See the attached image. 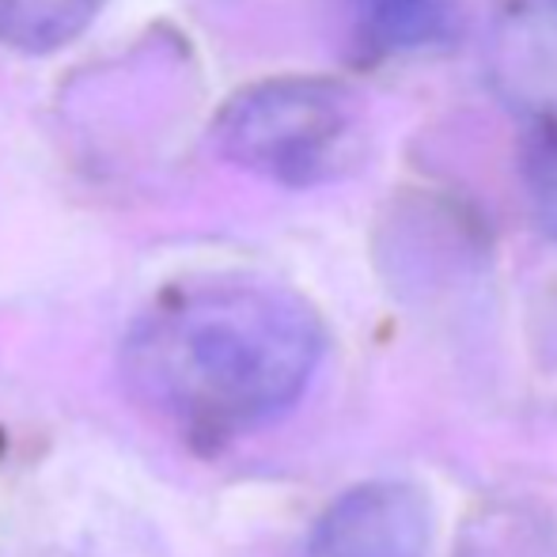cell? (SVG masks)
<instances>
[{"label":"cell","mask_w":557,"mask_h":557,"mask_svg":"<svg viewBox=\"0 0 557 557\" xmlns=\"http://www.w3.org/2000/svg\"><path fill=\"white\" fill-rule=\"evenodd\" d=\"M326 349L315 308L270 281H198L156 300L125 337L133 395L209 441L293 410Z\"/></svg>","instance_id":"obj_1"},{"label":"cell","mask_w":557,"mask_h":557,"mask_svg":"<svg viewBox=\"0 0 557 557\" xmlns=\"http://www.w3.org/2000/svg\"><path fill=\"white\" fill-rule=\"evenodd\" d=\"M216 148L281 186H323L364 163L368 117L360 99L334 81H270L224 107Z\"/></svg>","instance_id":"obj_2"},{"label":"cell","mask_w":557,"mask_h":557,"mask_svg":"<svg viewBox=\"0 0 557 557\" xmlns=\"http://www.w3.org/2000/svg\"><path fill=\"white\" fill-rule=\"evenodd\" d=\"M433 508L413 482H364L342 493L308 535L300 557H429Z\"/></svg>","instance_id":"obj_3"},{"label":"cell","mask_w":557,"mask_h":557,"mask_svg":"<svg viewBox=\"0 0 557 557\" xmlns=\"http://www.w3.org/2000/svg\"><path fill=\"white\" fill-rule=\"evenodd\" d=\"M357 42L375 58L413 53L441 42L451 27V0H345Z\"/></svg>","instance_id":"obj_4"},{"label":"cell","mask_w":557,"mask_h":557,"mask_svg":"<svg viewBox=\"0 0 557 557\" xmlns=\"http://www.w3.org/2000/svg\"><path fill=\"white\" fill-rule=\"evenodd\" d=\"M103 0H0V42L46 53L73 42Z\"/></svg>","instance_id":"obj_5"},{"label":"cell","mask_w":557,"mask_h":557,"mask_svg":"<svg viewBox=\"0 0 557 557\" xmlns=\"http://www.w3.org/2000/svg\"><path fill=\"white\" fill-rule=\"evenodd\" d=\"M523 178L539 224L557 243V111L546 114L531 133L523 148Z\"/></svg>","instance_id":"obj_6"}]
</instances>
